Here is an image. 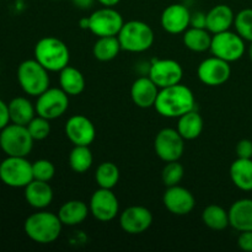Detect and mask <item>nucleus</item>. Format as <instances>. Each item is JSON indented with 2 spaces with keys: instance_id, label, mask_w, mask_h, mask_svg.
<instances>
[{
  "instance_id": "aec40b11",
  "label": "nucleus",
  "mask_w": 252,
  "mask_h": 252,
  "mask_svg": "<svg viewBox=\"0 0 252 252\" xmlns=\"http://www.w3.org/2000/svg\"><path fill=\"white\" fill-rule=\"evenodd\" d=\"M25 199L32 208L46 209L51 206L53 201V189L49 182L39 181V180H32L26 187H25Z\"/></svg>"
},
{
  "instance_id": "7c9ffc66",
  "label": "nucleus",
  "mask_w": 252,
  "mask_h": 252,
  "mask_svg": "<svg viewBox=\"0 0 252 252\" xmlns=\"http://www.w3.org/2000/svg\"><path fill=\"white\" fill-rule=\"evenodd\" d=\"M69 166L76 174L89 171L94 164V155L89 145H74L69 154Z\"/></svg>"
},
{
  "instance_id": "393cba45",
  "label": "nucleus",
  "mask_w": 252,
  "mask_h": 252,
  "mask_svg": "<svg viewBox=\"0 0 252 252\" xmlns=\"http://www.w3.org/2000/svg\"><path fill=\"white\" fill-rule=\"evenodd\" d=\"M231 182L234 186L245 192L252 191V159L234 160L229 169Z\"/></svg>"
},
{
  "instance_id": "6e6552de",
  "label": "nucleus",
  "mask_w": 252,
  "mask_h": 252,
  "mask_svg": "<svg viewBox=\"0 0 252 252\" xmlns=\"http://www.w3.org/2000/svg\"><path fill=\"white\" fill-rule=\"evenodd\" d=\"M211 52L213 56L224 59L229 63H233L243 58L245 54V39L238 32H233L230 30L213 34Z\"/></svg>"
},
{
  "instance_id": "58836bf2",
  "label": "nucleus",
  "mask_w": 252,
  "mask_h": 252,
  "mask_svg": "<svg viewBox=\"0 0 252 252\" xmlns=\"http://www.w3.org/2000/svg\"><path fill=\"white\" fill-rule=\"evenodd\" d=\"M189 27H197V29H207V14L202 11L191 12V22Z\"/></svg>"
},
{
  "instance_id": "c756f323",
  "label": "nucleus",
  "mask_w": 252,
  "mask_h": 252,
  "mask_svg": "<svg viewBox=\"0 0 252 252\" xmlns=\"http://www.w3.org/2000/svg\"><path fill=\"white\" fill-rule=\"evenodd\" d=\"M122 51L117 36L97 37L93 47V54L97 61L111 62Z\"/></svg>"
},
{
  "instance_id": "a878e982",
  "label": "nucleus",
  "mask_w": 252,
  "mask_h": 252,
  "mask_svg": "<svg viewBox=\"0 0 252 252\" xmlns=\"http://www.w3.org/2000/svg\"><path fill=\"white\" fill-rule=\"evenodd\" d=\"M7 107H9L10 122L15 125L27 126L37 115L34 105H32L29 98L22 97V96L12 98L7 103Z\"/></svg>"
},
{
  "instance_id": "473e14b6",
  "label": "nucleus",
  "mask_w": 252,
  "mask_h": 252,
  "mask_svg": "<svg viewBox=\"0 0 252 252\" xmlns=\"http://www.w3.org/2000/svg\"><path fill=\"white\" fill-rule=\"evenodd\" d=\"M235 31L243 37L245 41L252 42V9H243L235 15L234 21Z\"/></svg>"
},
{
  "instance_id": "a18cd8bd",
  "label": "nucleus",
  "mask_w": 252,
  "mask_h": 252,
  "mask_svg": "<svg viewBox=\"0 0 252 252\" xmlns=\"http://www.w3.org/2000/svg\"><path fill=\"white\" fill-rule=\"evenodd\" d=\"M52 1H61V0H52Z\"/></svg>"
},
{
  "instance_id": "0eeeda50",
  "label": "nucleus",
  "mask_w": 252,
  "mask_h": 252,
  "mask_svg": "<svg viewBox=\"0 0 252 252\" xmlns=\"http://www.w3.org/2000/svg\"><path fill=\"white\" fill-rule=\"evenodd\" d=\"M32 180V162L26 157H6L0 162V181L5 186L25 189Z\"/></svg>"
},
{
  "instance_id": "ea45409f",
  "label": "nucleus",
  "mask_w": 252,
  "mask_h": 252,
  "mask_svg": "<svg viewBox=\"0 0 252 252\" xmlns=\"http://www.w3.org/2000/svg\"><path fill=\"white\" fill-rule=\"evenodd\" d=\"M10 123V116H9V107L7 103L0 98V130L4 127H6Z\"/></svg>"
},
{
  "instance_id": "6ab92c4d",
  "label": "nucleus",
  "mask_w": 252,
  "mask_h": 252,
  "mask_svg": "<svg viewBox=\"0 0 252 252\" xmlns=\"http://www.w3.org/2000/svg\"><path fill=\"white\" fill-rule=\"evenodd\" d=\"M160 89L149 76L135 79L130 88V97L133 103L140 108L154 107Z\"/></svg>"
},
{
  "instance_id": "5701e85b",
  "label": "nucleus",
  "mask_w": 252,
  "mask_h": 252,
  "mask_svg": "<svg viewBox=\"0 0 252 252\" xmlns=\"http://www.w3.org/2000/svg\"><path fill=\"white\" fill-rule=\"evenodd\" d=\"M90 209L89 206L83 201L79 199H71L62 204L59 208L58 217L62 224L65 226H75L84 223L88 218Z\"/></svg>"
},
{
  "instance_id": "dca6fc26",
  "label": "nucleus",
  "mask_w": 252,
  "mask_h": 252,
  "mask_svg": "<svg viewBox=\"0 0 252 252\" xmlns=\"http://www.w3.org/2000/svg\"><path fill=\"white\" fill-rule=\"evenodd\" d=\"M153 224V213L143 206H130L120 216V225L129 235L145 233Z\"/></svg>"
},
{
  "instance_id": "f257e3e1",
  "label": "nucleus",
  "mask_w": 252,
  "mask_h": 252,
  "mask_svg": "<svg viewBox=\"0 0 252 252\" xmlns=\"http://www.w3.org/2000/svg\"><path fill=\"white\" fill-rule=\"evenodd\" d=\"M196 98L189 86L184 84L160 89L154 108L165 118H179L185 113L194 110Z\"/></svg>"
},
{
  "instance_id": "f704fd0d",
  "label": "nucleus",
  "mask_w": 252,
  "mask_h": 252,
  "mask_svg": "<svg viewBox=\"0 0 252 252\" xmlns=\"http://www.w3.org/2000/svg\"><path fill=\"white\" fill-rule=\"evenodd\" d=\"M49 122L51 121L47 118L36 115L26 127L34 140H43L51 134V123Z\"/></svg>"
},
{
  "instance_id": "f8f14e48",
  "label": "nucleus",
  "mask_w": 252,
  "mask_h": 252,
  "mask_svg": "<svg viewBox=\"0 0 252 252\" xmlns=\"http://www.w3.org/2000/svg\"><path fill=\"white\" fill-rule=\"evenodd\" d=\"M89 209L96 220L107 223L120 213V202L112 189H98L91 196Z\"/></svg>"
},
{
  "instance_id": "4c0bfd02",
  "label": "nucleus",
  "mask_w": 252,
  "mask_h": 252,
  "mask_svg": "<svg viewBox=\"0 0 252 252\" xmlns=\"http://www.w3.org/2000/svg\"><path fill=\"white\" fill-rule=\"evenodd\" d=\"M238 246L240 250L252 252V231H241L238 238Z\"/></svg>"
},
{
  "instance_id": "39448f33",
  "label": "nucleus",
  "mask_w": 252,
  "mask_h": 252,
  "mask_svg": "<svg viewBox=\"0 0 252 252\" xmlns=\"http://www.w3.org/2000/svg\"><path fill=\"white\" fill-rule=\"evenodd\" d=\"M17 81L25 94L38 97L49 88V71L36 59H26L17 68Z\"/></svg>"
},
{
  "instance_id": "cd10ccee",
  "label": "nucleus",
  "mask_w": 252,
  "mask_h": 252,
  "mask_svg": "<svg viewBox=\"0 0 252 252\" xmlns=\"http://www.w3.org/2000/svg\"><path fill=\"white\" fill-rule=\"evenodd\" d=\"M184 44L187 49L196 53L211 51V44L213 34L207 29H197V27H189L184 32Z\"/></svg>"
},
{
  "instance_id": "c85d7f7f",
  "label": "nucleus",
  "mask_w": 252,
  "mask_h": 252,
  "mask_svg": "<svg viewBox=\"0 0 252 252\" xmlns=\"http://www.w3.org/2000/svg\"><path fill=\"white\" fill-rule=\"evenodd\" d=\"M202 221L207 228L214 231H221L230 226L229 212L218 204H209L202 212Z\"/></svg>"
},
{
  "instance_id": "e433bc0d",
  "label": "nucleus",
  "mask_w": 252,
  "mask_h": 252,
  "mask_svg": "<svg viewBox=\"0 0 252 252\" xmlns=\"http://www.w3.org/2000/svg\"><path fill=\"white\" fill-rule=\"evenodd\" d=\"M235 152L238 158H241V159H252V140L241 139L236 144Z\"/></svg>"
},
{
  "instance_id": "72a5a7b5",
  "label": "nucleus",
  "mask_w": 252,
  "mask_h": 252,
  "mask_svg": "<svg viewBox=\"0 0 252 252\" xmlns=\"http://www.w3.org/2000/svg\"><path fill=\"white\" fill-rule=\"evenodd\" d=\"M185 176V167L184 165L177 161L166 162L161 172V180L166 187L176 186L180 185Z\"/></svg>"
},
{
  "instance_id": "ddd939ff",
  "label": "nucleus",
  "mask_w": 252,
  "mask_h": 252,
  "mask_svg": "<svg viewBox=\"0 0 252 252\" xmlns=\"http://www.w3.org/2000/svg\"><path fill=\"white\" fill-rule=\"evenodd\" d=\"M197 75L202 84L211 88L224 85L230 79V63L216 56L209 57L199 63Z\"/></svg>"
},
{
  "instance_id": "c9c22d12",
  "label": "nucleus",
  "mask_w": 252,
  "mask_h": 252,
  "mask_svg": "<svg viewBox=\"0 0 252 252\" xmlns=\"http://www.w3.org/2000/svg\"><path fill=\"white\" fill-rule=\"evenodd\" d=\"M32 172H33V180L49 182L56 175V166L49 160L39 159L32 162Z\"/></svg>"
},
{
  "instance_id": "f3484780",
  "label": "nucleus",
  "mask_w": 252,
  "mask_h": 252,
  "mask_svg": "<svg viewBox=\"0 0 252 252\" xmlns=\"http://www.w3.org/2000/svg\"><path fill=\"white\" fill-rule=\"evenodd\" d=\"M66 138L73 145H89L93 144L96 138L95 125L90 118L84 115L71 116L64 127Z\"/></svg>"
},
{
  "instance_id": "423d86ee",
  "label": "nucleus",
  "mask_w": 252,
  "mask_h": 252,
  "mask_svg": "<svg viewBox=\"0 0 252 252\" xmlns=\"http://www.w3.org/2000/svg\"><path fill=\"white\" fill-rule=\"evenodd\" d=\"M34 139L26 126L10 122L0 130V149L6 157H29L33 149Z\"/></svg>"
},
{
  "instance_id": "2eb2a0df",
  "label": "nucleus",
  "mask_w": 252,
  "mask_h": 252,
  "mask_svg": "<svg viewBox=\"0 0 252 252\" xmlns=\"http://www.w3.org/2000/svg\"><path fill=\"white\" fill-rule=\"evenodd\" d=\"M165 208L174 216H187L196 207V198L189 189L176 185L166 187L162 196Z\"/></svg>"
},
{
  "instance_id": "79ce46f5",
  "label": "nucleus",
  "mask_w": 252,
  "mask_h": 252,
  "mask_svg": "<svg viewBox=\"0 0 252 252\" xmlns=\"http://www.w3.org/2000/svg\"><path fill=\"white\" fill-rule=\"evenodd\" d=\"M102 6H108V7H113L121 1V0H97Z\"/></svg>"
},
{
  "instance_id": "bb28decb",
  "label": "nucleus",
  "mask_w": 252,
  "mask_h": 252,
  "mask_svg": "<svg viewBox=\"0 0 252 252\" xmlns=\"http://www.w3.org/2000/svg\"><path fill=\"white\" fill-rule=\"evenodd\" d=\"M177 120L179 121H177L176 129L185 140L197 139L203 132V118L196 110L185 113Z\"/></svg>"
},
{
  "instance_id": "f03ea898",
  "label": "nucleus",
  "mask_w": 252,
  "mask_h": 252,
  "mask_svg": "<svg viewBox=\"0 0 252 252\" xmlns=\"http://www.w3.org/2000/svg\"><path fill=\"white\" fill-rule=\"evenodd\" d=\"M62 224L58 214L39 209L26 218L24 223V230L27 238L42 245L52 244L61 236Z\"/></svg>"
},
{
  "instance_id": "a211bd4d",
  "label": "nucleus",
  "mask_w": 252,
  "mask_h": 252,
  "mask_svg": "<svg viewBox=\"0 0 252 252\" xmlns=\"http://www.w3.org/2000/svg\"><path fill=\"white\" fill-rule=\"evenodd\" d=\"M191 11L184 4H171L165 7L160 17V24L164 31L170 34L184 33L189 27Z\"/></svg>"
},
{
  "instance_id": "9b49d317",
  "label": "nucleus",
  "mask_w": 252,
  "mask_h": 252,
  "mask_svg": "<svg viewBox=\"0 0 252 252\" xmlns=\"http://www.w3.org/2000/svg\"><path fill=\"white\" fill-rule=\"evenodd\" d=\"M185 142L186 140L181 137L177 129L164 128L155 137V153L164 162L177 161L185 153Z\"/></svg>"
},
{
  "instance_id": "2f4dec72",
  "label": "nucleus",
  "mask_w": 252,
  "mask_h": 252,
  "mask_svg": "<svg viewBox=\"0 0 252 252\" xmlns=\"http://www.w3.org/2000/svg\"><path fill=\"white\" fill-rule=\"evenodd\" d=\"M120 169L111 161L101 162L95 171V181L100 189H112L120 181Z\"/></svg>"
},
{
  "instance_id": "c03bdc74",
  "label": "nucleus",
  "mask_w": 252,
  "mask_h": 252,
  "mask_svg": "<svg viewBox=\"0 0 252 252\" xmlns=\"http://www.w3.org/2000/svg\"><path fill=\"white\" fill-rule=\"evenodd\" d=\"M248 54H249V58H250V61L252 62V42H250V46H249Z\"/></svg>"
},
{
  "instance_id": "37998d69",
  "label": "nucleus",
  "mask_w": 252,
  "mask_h": 252,
  "mask_svg": "<svg viewBox=\"0 0 252 252\" xmlns=\"http://www.w3.org/2000/svg\"><path fill=\"white\" fill-rule=\"evenodd\" d=\"M89 24H90L89 17H83V19L79 21V26H80L83 30H89Z\"/></svg>"
},
{
  "instance_id": "20e7f679",
  "label": "nucleus",
  "mask_w": 252,
  "mask_h": 252,
  "mask_svg": "<svg viewBox=\"0 0 252 252\" xmlns=\"http://www.w3.org/2000/svg\"><path fill=\"white\" fill-rule=\"evenodd\" d=\"M117 37L122 51H127L129 53H143L152 48L155 41L152 27L140 20L125 22Z\"/></svg>"
},
{
  "instance_id": "7ed1b4c3",
  "label": "nucleus",
  "mask_w": 252,
  "mask_h": 252,
  "mask_svg": "<svg viewBox=\"0 0 252 252\" xmlns=\"http://www.w3.org/2000/svg\"><path fill=\"white\" fill-rule=\"evenodd\" d=\"M34 59L41 63L48 71L59 73L69 65L70 52L62 39L47 36L39 39L34 46Z\"/></svg>"
},
{
  "instance_id": "4468645a",
  "label": "nucleus",
  "mask_w": 252,
  "mask_h": 252,
  "mask_svg": "<svg viewBox=\"0 0 252 252\" xmlns=\"http://www.w3.org/2000/svg\"><path fill=\"white\" fill-rule=\"evenodd\" d=\"M184 76V69L179 62L174 59H157L149 69V78L159 89L180 84Z\"/></svg>"
},
{
  "instance_id": "4be33fe9",
  "label": "nucleus",
  "mask_w": 252,
  "mask_h": 252,
  "mask_svg": "<svg viewBox=\"0 0 252 252\" xmlns=\"http://www.w3.org/2000/svg\"><path fill=\"white\" fill-rule=\"evenodd\" d=\"M230 226L236 231H252V199L241 198L229 208Z\"/></svg>"
},
{
  "instance_id": "b1692460",
  "label": "nucleus",
  "mask_w": 252,
  "mask_h": 252,
  "mask_svg": "<svg viewBox=\"0 0 252 252\" xmlns=\"http://www.w3.org/2000/svg\"><path fill=\"white\" fill-rule=\"evenodd\" d=\"M59 88L69 96H78L85 90V76L79 69L66 65L59 71Z\"/></svg>"
},
{
  "instance_id": "9d476101",
  "label": "nucleus",
  "mask_w": 252,
  "mask_h": 252,
  "mask_svg": "<svg viewBox=\"0 0 252 252\" xmlns=\"http://www.w3.org/2000/svg\"><path fill=\"white\" fill-rule=\"evenodd\" d=\"M36 113L47 120H57L68 111L69 95L61 88H48L37 97Z\"/></svg>"
},
{
  "instance_id": "412c9836",
  "label": "nucleus",
  "mask_w": 252,
  "mask_h": 252,
  "mask_svg": "<svg viewBox=\"0 0 252 252\" xmlns=\"http://www.w3.org/2000/svg\"><path fill=\"white\" fill-rule=\"evenodd\" d=\"M235 14L229 5L219 4L207 12V30L212 34L228 31L234 26Z\"/></svg>"
},
{
  "instance_id": "1a4fd4ad",
  "label": "nucleus",
  "mask_w": 252,
  "mask_h": 252,
  "mask_svg": "<svg viewBox=\"0 0 252 252\" xmlns=\"http://www.w3.org/2000/svg\"><path fill=\"white\" fill-rule=\"evenodd\" d=\"M89 31L96 37L117 36L122 29L125 20L122 15L113 7L103 6L89 16Z\"/></svg>"
},
{
  "instance_id": "a19ab883",
  "label": "nucleus",
  "mask_w": 252,
  "mask_h": 252,
  "mask_svg": "<svg viewBox=\"0 0 252 252\" xmlns=\"http://www.w3.org/2000/svg\"><path fill=\"white\" fill-rule=\"evenodd\" d=\"M94 1H95V0H73V2L75 6L80 7V9H84V10L89 9V7L93 6Z\"/></svg>"
}]
</instances>
